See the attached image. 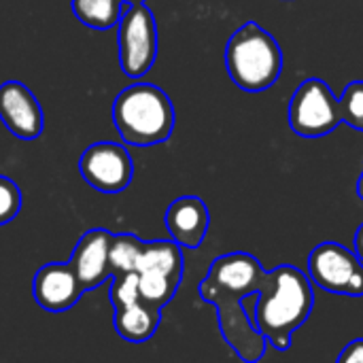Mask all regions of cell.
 I'll return each instance as SVG.
<instances>
[{
	"instance_id": "1",
	"label": "cell",
	"mask_w": 363,
	"mask_h": 363,
	"mask_svg": "<svg viewBox=\"0 0 363 363\" xmlns=\"http://www.w3.org/2000/svg\"><path fill=\"white\" fill-rule=\"evenodd\" d=\"M268 281L270 272L262 268L257 257L236 251L217 257L198 287L200 298L217 308L223 340L245 363H257L266 355L268 340L247 315V300L257 296Z\"/></svg>"
},
{
	"instance_id": "2",
	"label": "cell",
	"mask_w": 363,
	"mask_h": 363,
	"mask_svg": "<svg viewBox=\"0 0 363 363\" xmlns=\"http://www.w3.org/2000/svg\"><path fill=\"white\" fill-rule=\"evenodd\" d=\"M313 306L315 296L311 279L294 266H281L270 272L268 285L257 294L251 317L268 345L285 353L291 347L294 332L311 317Z\"/></svg>"
},
{
	"instance_id": "3",
	"label": "cell",
	"mask_w": 363,
	"mask_h": 363,
	"mask_svg": "<svg viewBox=\"0 0 363 363\" xmlns=\"http://www.w3.org/2000/svg\"><path fill=\"white\" fill-rule=\"evenodd\" d=\"M113 123L128 145H160L172 136L174 106L162 87L153 83H134L115 98Z\"/></svg>"
},
{
	"instance_id": "4",
	"label": "cell",
	"mask_w": 363,
	"mask_h": 363,
	"mask_svg": "<svg viewBox=\"0 0 363 363\" xmlns=\"http://www.w3.org/2000/svg\"><path fill=\"white\" fill-rule=\"evenodd\" d=\"M225 68L242 91H266L283 72V51L268 30L247 21L225 45Z\"/></svg>"
},
{
	"instance_id": "5",
	"label": "cell",
	"mask_w": 363,
	"mask_h": 363,
	"mask_svg": "<svg viewBox=\"0 0 363 363\" xmlns=\"http://www.w3.org/2000/svg\"><path fill=\"white\" fill-rule=\"evenodd\" d=\"M138 296L153 308H164L183 281V249L172 240L143 242L136 264Z\"/></svg>"
},
{
	"instance_id": "6",
	"label": "cell",
	"mask_w": 363,
	"mask_h": 363,
	"mask_svg": "<svg viewBox=\"0 0 363 363\" xmlns=\"http://www.w3.org/2000/svg\"><path fill=\"white\" fill-rule=\"evenodd\" d=\"M289 125L302 138H323L340 123V104L332 87L317 77L302 81L289 100Z\"/></svg>"
},
{
	"instance_id": "7",
	"label": "cell",
	"mask_w": 363,
	"mask_h": 363,
	"mask_svg": "<svg viewBox=\"0 0 363 363\" xmlns=\"http://www.w3.org/2000/svg\"><path fill=\"white\" fill-rule=\"evenodd\" d=\"M121 70L130 79L145 77L157 57V23L147 4H123L117 23Z\"/></svg>"
},
{
	"instance_id": "8",
	"label": "cell",
	"mask_w": 363,
	"mask_h": 363,
	"mask_svg": "<svg viewBox=\"0 0 363 363\" xmlns=\"http://www.w3.org/2000/svg\"><path fill=\"white\" fill-rule=\"evenodd\" d=\"M308 279L336 296H363V262L340 242H321L308 255Z\"/></svg>"
},
{
	"instance_id": "9",
	"label": "cell",
	"mask_w": 363,
	"mask_h": 363,
	"mask_svg": "<svg viewBox=\"0 0 363 363\" xmlns=\"http://www.w3.org/2000/svg\"><path fill=\"white\" fill-rule=\"evenodd\" d=\"M79 172L89 187L102 194L128 189L134 177V162L125 147L117 143H94L79 157Z\"/></svg>"
},
{
	"instance_id": "10",
	"label": "cell",
	"mask_w": 363,
	"mask_h": 363,
	"mask_svg": "<svg viewBox=\"0 0 363 363\" xmlns=\"http://www.w3.org/2000/svg\"><path fill=\"white\" fill-rule=\"evenodd\" d=\"M0 121L19 140H36L43 134L45 117L40 102L21 81L0 85Z\"/></svg>"
},
{
	"instance_id": "11",
	"label": "cell",
	"mask_w": 363,
	"mask_h": 363,
	"mask_svg": "<svg viewBox=\"0 0 363 363\" xmlns=\"http://www.w3.org/2000/svg\"><path fill=\"white\" fill-rule=\"evenodd\" d=\"M32 296L34 302L49 313H64L72 308L81 296L83 287L70 266V262L62 264H45L32 281Z\"/></svg>"
},
{
	"instance_id": "12",
	"label": "cell",
	"mask_w": 363,
	"mask_h": 363,
	"mask_svg": "<svg viewBox=\"0 0 363 363\" xmlns=\"http://www.w3.org/2000/svg\"><path fill=\"white\" fill-rule=\"evenodd\" d=\"M113 234L108 230L96 228L85 232L70 257V266L83 287V291H91L100 287L111 274L108 266V247H111Z\"/></svg>"
},
{
	"instance_id": "13",
	"label": "cell",
	"mask_w": 363,
	"mask_h": 363,
	"mask_svg": "<svg viewBox=\"0 0 363 363\" xmlns=\"http://www.w3.org/2000/svg\"><path fill=\"white\" fill-rule=\"evenodd\" d=\"M164 223L172 242L181 249H198L206 238L211 213L202 198L181 196L168 206Z\"/></svg>"
},
{
	"instance_id": "14",
	"label": "cell",
	"mask_w": 363,
	"mask_h": 363,
	"mask_svg": "<svg viewBox=\"0 0 363 363\" xmlns=\"http://www.w3.org/2000/svg\"><path fill=\"white\" fill-rule=\"evenodd\" d=\"M160 321H162V311L153 308L140 298L134 302L115 306L113 325L119 338H123L125 342H134V345L147 342L157 332Z\"/></svg>"
},
{
	"instance_id": "15",
	"label": "cell",
	"mask_w": 363,
	"mask_h": 363,
	"mask_svg": "<svg viewBox=\"0 0 363 363\" xmlns=\"http://www.w3.org/2000/svg\"><path fill=\"white\" fill-rule=\"evenodd\" d=\"M123 4V0H72V11L87 28L108 30L119 23Z\"/></svg>"
},
{
	"instance_id": "16",
	"label": "cell",
	"mask_w": 363,
	"mask_h": 363,
	"mask_svg": "<svg viewBox=\"0 0 363 363\" xmlns=\"http://www.w3.org/2000/svg\"><path fill=\"white\" fill-rule=\"evenodd\" d=\"M143 242L145 240H140L134 234H113L108 247V266L113 277L132 274L136 270Z\"/></svg>"
},
{
	"instance_id": "17",
	"label": "cell",
	"mask_w": 363,
	"mask_h": 363,
	"mask_svg": "<svg viewBox=\"0 0 363 363\" xmlns=\"http://www.w3.org/2000/svg\"><path fill=\"white\" fill-rule=\"evenodd\" d=\"M342 123L363 132V81H351L338 98Z\"/></svg>"
},
{
	"instance_id": "18",
	"label": "cell",
	"mask_w": 363,
	"mask_h": 363,
	"mask_svg": "<svg viewBox=\"0 0 363 363\" xmlns=\"http://www.w3.org/2000/svg\"><path fill=\"white\" fill-rule=\"evenodd\" d=\"M21 211V189L9 177L0 174V225L11 223Z\"/></svg>"
},
{
	"instance_id": "19",
	"label": "cell",
	"mask_w": 363,
	"mask_h": 363,
	"mask_svg": "<svg viewBox=\"0 0 363 363\" xmlns=\"http://www.w3.org/2000/svg\"><path fill=\"white\" fill-rule=\"evenodd\" d=\"M336 363H363V338L349 342Z\"/></svg>"
},
{
	"instance_id": "20",
	"label": "cell",
	"mask_w": 363,
	"mask_h": 363,
	"mask_svg": "<svg viewBox=\"0 0 363 363\" xmlns=\"http://www.w3.org/2000/svg\"><path fill=\"white\" fill-rule=\"evenodd\" d=\"M355 253H357V257L363 262V223L357 228V232H355Z\"/></svg>"
},
{
	"instance_id": "21",
	"label": "cell",
	"mask_w": 363,
	"mask_h": 363,
	"mask_svg": "<svg viewBox=\"0 0 363 363\" xmlns=\"http://www.w3.org/2000/svg\"><path fill=\"white\" fill-rule=\"evenodd\" d=\"M357 196L363 200V170L362 174H359V181H357Z\"/></svg>"
},
{
	"instance_id": "22",
	"label": "cell",
	"mask_w": 363,
	"mask_h": 363,
	"mask_svg": "<svg viewBox=\"0 0 363 363\" xmlns=\"http://www.w3.org/2000/svg\"><path fill=\"white\" fill-rule=\"evenodd\" d=\"M125 4H145V0H123Z\"/></svg>"
}]
</instances>
